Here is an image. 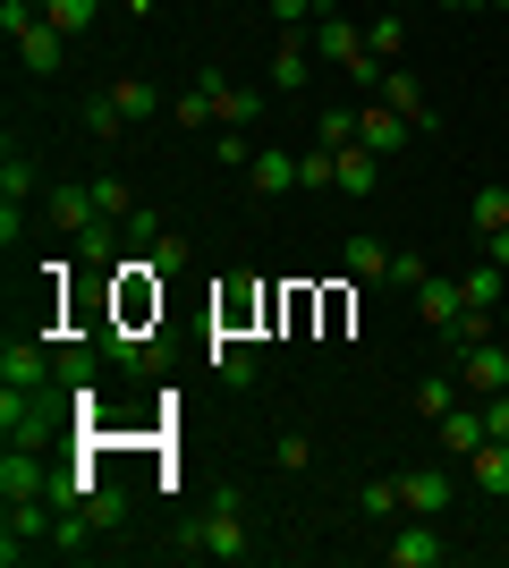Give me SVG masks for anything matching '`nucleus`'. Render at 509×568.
Segmentation results:
<instances>
[{
	"label": "nucleus",
	"mask_w": 509,
	"mask_h": 568,
	"mask_svg": "<svg viewBox=\"0 0 509 568\" xmlns=\"http://www.w3.org/2000/svg\"><path fill=\"white\" fill-rule=\"evenodd\" d=\"M179 551H195V560H230V568H238V560H255V535H246V509H221V500H213V509L195 518V535H187Z\"/></svg>",
	"instance_id": "1"
},
{
	"label": "nucleus",
	"mask_w": 509,
	"mask_h": 568,
	"mask_svg": "<svg viewBox=\"0 0 509 568\" xmlns=\"http://www.w3.org/2000/svg\"><path fill=\"white\" fill-rule=\"evenodd\" d=\"M34 551H51V500H0V560L18 568Z\"/></svg>",
	"instance_id": "2"
},
{
	"label": "nucleus",
	"mask_w": 509,
	"mask_h": 568,
	"mask_svg": "<svg viewBox=\"0 0 509 568\" xmlns=\"http://www.w3.org/2000/svg\"><path fill=\"white\" fill-rule=\"evenodd\" d=\"M306 34H315V51H323V69H348V77H357L365 60H374V51H365V26L348 18V9H339V0H332V9H323L315 26H306Z\"/></svg>",
	"instance_id": "3"
},
{
	"label": "nucleus",
	"mask_w": 509,
	"mask_h": 568,
	"mask_svg": "<svg viewBox=\"0 0 509 568\" xmlns=\"http://www.w3.org/2000/svg\"><path fill=\"white\" fill-rule=\"evenodd\" d=\"M51 425H60V416L43 407V390H18V382H0V442H26V450H43Z\"/></svg>",
	"instance_id": "4"
},
{
	"label": "nucleus",
	"mask_w": 509,
	"mask_h": 568,
	"mask_svg": "<svg viewBox=\"0 0 509 568\" xmlns=\"http://www.w3.org/2000/svg\"><path fill=\"white\" fill-rule=\"evenodd\" d=\"M408 306H416V323H425L434 339H450V332H459V314H467V288L441 281V272H425V281L408 288Z\"/></svg>",
	"instance_id": "5"
},
{
	"label": "nucleus",
	"mask_w": 509,
	"mask_h": 568,
	"mask_svg": "<svg viewBox=\"0 0 509 568\" xmlns=\"http://www.w3.org/2000/svg\"><path fill=\"white\" fill-rule=\"evenodd\" d=\"M195 85H204V102H213V128H255V119H264V85H230L221 69H204Z\"/></svg>",
	"instance_id": "6"
},
{
	"label": "nucleus",
	"mask_w": 509,
	"mask_h": 568,
	"mask_svg": "<svg viewBox=\"0 0 509 568\" xmlns=\"http://www.w3.org/2000/svg\"><path fill=\"white\" fill-rule=\"evenodd\" d=\"M51 493V458L26 442H0V500H43Z\"/></svg>",
	"instance_id": "7"
},
{
	"label": "nucleus",
	"mask_w": 509,
	"mask_h": 568,
	"mask_svg": "<svg viewBox=\"0 0 509 568\" xmlns=\"http://www.w3.org/2000/svg\"><path fill=\"white\" fill-rule=\"evenodd\" d=\"M459 382H467V399H501L509 390V348L501 339H467L459 348Z\"/></svg>",
	"instance_id": "8"
},
{
	"label": "nucleus",
	"mask_w": 509,
	"mask_h": 568,
	"mask_svg": "<svg viewBox=\"0 0 509 568\" xmlns=\"http://www.w3.org/2000/svg\"><path fill=\"white\" fill-rule=\"evenodd\" d=\"M441 551H450V544L434 535V518H408V526H390V535H383L390 568H441Z\"/></svg>",
	"instance_id": "9"
},
{
	"label": "nucleus",
	"mask_w": 509,
	"mask_h": 568,
	"mask_svg": "<svg viewBox=\"0 0 509 568\" xmlns=\"http://www.w3.org/2000/svg\"><path fill=\"white\" fill-rule=\"evenodd\" d=\"M51 374H60V390H69L77 407H94V374H102V348H94V339H60V348H51Z\"/></svg>",
	"instance_id": "10"
},
{
	"label": "nucleus",
	"mask_w": 509,
	"mask_h": 568,
	"mask_svg": "<svg viewBox=\"0 0 509 568\" xmlns=\"http://www.w3.org/2000/svg\"><path fill=\"white\" fill-rule=\"evenodd\" d=\"M315 69H323L315 34H281V51H272V94H306V85H315Z\"/></svg>",
	"instance_id": "11"
},
{
	"label": "nucleus",
	"mask_w": 509,
	"mask_h": 568,
	"mask_svg": "<svg viewBox=\"0 0 509 568\" xmlns=\"http://www.w3.org/2000/svg\"><path fill=\"white\" fill-rule=\"evenodd\" d=\"M383 102H390L399 119H408L416 136H441V111H434V94H425V85H416L408 69H383Z\"/></svg>",
	"instance_id": "12"
},
{
	"label": "nucleus",
	"mask_w": 509,
	"mask_h": 568,
	"mask_svg": "<svg viewBox=\"0 0 509 568\" xmlns=\"http://www.w3.org/2000/svg\"><path fill=\"white\" fill-rule=\"evenodd\" d=\"M408 136H416V128H408L399 111H390L383 94H374V102H357V144H365V153H383V162H390V153H399Z\"/></svg>",
	"instance_id": "13"
},
{
	"label": "nucleus",
	"mask_w": 509,
	"mask_h": 568,
	"mask_svg": "<svg viewBox=\"0 0 509 568\" xmlns=\"http://www.w3.org/2000/svg\"><path fill=\"white\" fill-rule=\"evenodd\" d=\"M136 246H145V272H153V281H179V272L195 263L187 237H179V230H153L145 213H136Z\"/></svg>",
	"instance_id": "14"
},
{
	"label": "nucleus",
	"mask_w": 509,
	"mask_h": 568,
	"mask_svg": "<svg viewBox=\"0 0 509 568\" xmlns=\"http://www.w3.org/2000/svg\"><path fill=\"white\" fill-rule=\"evenodd\" d=\"M399 500H408V518H441V509L459 500V475H441V467H416V475H399Z\"/></svg>",
	"instance_id": "15"
},
{
	"label": "nucleus",
	"mask_w": 509,
	"mask_h": 568,
	"mask_svg": "<svg viewBox=\"0 0 509 568\" xmlns=\"http://www.w3.org/2000/svg\"><path fill=\"white\" fill-rule=\"evenodd\" d=\"M43 221H51V230H60V237H85V230H94V187H43Z\"/></svg>",
	"instance_id": "16"
},
{
	"label": "nucleus",
	"mask_w": 509,
	"mask_h": 568,
	"mask_svg": "<svg viewBox=\"0 0 509 568\" xmlns=\"http://www.w3.org/2000/svg\"><path fill=\"white\" fill-rule=\"evenodd\" d=\"M94 544H102V526H94V509H85V500L51 509V551H60V560H85Z\"/></svg>",
	"instance_id": "17"
},
{
	"label": "nucleus",
	"mask_w": 509,
	"mask_h": 568,
	"mask_svg": "<svg viewBox=\"0 0 509 568\" xmlns=\"http://www.w3.org/2000/svg\"><path fill=\"white\" fill-rule=\"evenodd\" d=\"M434 433H441V450H450V458L467 467V458H476V450L492 442V425H485V399H476V407H450V416H441Z\"/></svg>",
	"instance_id": "18"
},
{
	"label": "nucleus",
	"mask_w": 509,
	"mask_h": 568,
	"mask_svg": "<svg viewBox=\"0 0 509 568\" xmlns=\"http://www.w3.org/2000/svg\"><path fill=\"white\" fill-rule=\"evenodd\" d=\"M0 382H18V390L60 382V374H51V348H43V339H9V348H0Z\"/></svg>",
	"instance_id": "19"
},
{
	"label": "nucleus",
	"mask_w": 509,
	"mask_h": 568,
	"mask_svg": "<svg viewBox=\"0 0 509 568\" xmlns=\"http://www.w3.org/2000/svg\"><path fill=\"white\" fill-rule=\"evenodd\" d=\"M18 60H26V69H34V77H51V69H60V60H69V34H60V26H51V18H34V26H26V34H18Z\"/></svg>",
	"instance_id": "20"
},
{
	"label": "nucleus",
	"mask_w": 509,
	"mask_h": 568,
	"mask_svg": "<svg viewBox=\"0 0 509 568\" xmlns=\"http://www.w3.org/2000/svg\"><path fill=\"white\" fill-rule=\"evenodd\" d=\"M246 187H255V195H289L297 187V153H289V144H264V153L246 162Z\"/></svg>",
	"instance_id": "21"
},
{
	"label": "nucleus",
	"mask_w": 509,
	"mask_h": 568,
	"mask_svg": "<svg viewBox=\"0 0 509 568\" xmlns=\"http://www.w3.org/2000/svg\"><path fill=\"white\" fill-rule=\"evenodd\" d=\"M128 128H136V119L120 111V94H111V85H102V94H85V136H94V144H120Z\"/></svg>",
	"instance_id": "22"
},
{
	"label": "nucleus",
	"mask_w": 509,
	"mask_h": 568,
	"mask_svg": "<svg viewBox=\"0 0 509 568\" xmlns=\"http://www.w3.org/2000/svg\"><path fill=\"white\" fill-rule=\"evenodd\" d=\"M0 204H43V179H34V162H26L18 144L0 153Z\"/></svg>",
	"instance_id": "23"
},
{
	"label": "nucleus",
	"mask_w": 509,
	"mask_h": 568,
	"mask_svg": "<svg viewBox=\"0 0 509 568\" xmlns=\"http://www.w3.org/2000/svg\"><path fill=\"white\" fill-rule=\"evenodd\" d=\"M467 484L492 493V500H509V442H485V450L467 458Z\"/></svg>",
	"instance_id": "24"
},
{
	"label": "nucleus",
	"mask_w": 509,
	"mask_h": 568,
	"mask_svg": "<svg viewBox=\"0 0 509 568\" xmlns=\"http://www.w3.org/2000/svg\"><path fill=\"white\" fill-rule=\"evenodd\" d=\"M357 509H365L374 526L408 518V500H399V475H365V484H357Z\"/></svg>",
	"instance_id": "25"
},
{
	"label": "nucleus",
	"mask_w": 509,
	"mask_h": 568,
	"mask_svg": "<svg viewBox=\"0 0 509 568\" xmlns=\"http://www.w3.org/2000/svg\"><path fill=\"white\" fill-rule=\"evenodd\" d=\"M365 51H374V60H399V51H408V9H374V18H365Z\"/></svg>",
	"instance_id": "26"
},
{
	"label": "nucleus",
	"mask_w": 509,
	"mask_h": 568,
	"mask_svg": "<svg viewBox=\"0 0 509 568\" xmlns=\"http://www.w3.org/2000/svg\"><path fill=\"white\" fill-rule=\"evenodd\" d=\"M213 374L230 390H255V339H213Z\"/></svg>",
	"instance_id": "27"
},
{
	"label": "nucleus",
	"mask_w": 509,
	"mask_h": 568,
	"mask_svg": "<svg viewBox=\"0 0 509 568\" xmlns=\"http://www.w3.org/2000/svg\"><path fill=\"white\" fill-rule=\"evenodd\" d=\"M339 187H348V195H374V187H383V153H365V144H339Z\"/></svg>",
	"instance_id": "28"
},
{
	"label": "nucleus",
	"mask_w": 509,
	"mask_h": 568,
	"mask_svg": "<svg viewBox=\"0 0 509 568\" xmlns=\"http://www.w3.org/2000/svg\"><path fill=\"white\" fill-rule=\"evenodd\" d=\"M43 18H51V26H60V34H69V43H77V34H94L102 0H43Z\"/></svg>",
	"instance_id": "29"
},
{
	"label": "nucleus",
	"mask_w": 509,
	"mask_h": 568,
	"mask_svg": "<svg viewBox=\"0 0 509 568\" xmlns=\"http://www.w3.org/2000/svg\"><path fill=\"white\" fill-rule=\"evenodd\" d=\"M297 187H339V153H332V144L306 136V153H297Z\"/></svg>",
	"instance_id": "30"
},
{
	"label": "nucleus",
	"mask_w": 509,
	"mask_h": 568,
	"mask_svg": "<svg viewBox=\"0 0 509 568\" xmlns=\"http://www.w3.org/2000/svg\"><path fill=\"white\" fill-rule=\"evenodd\" d=\"M85 187H94L102 221H136V187H128V179H85Z\"/></svg>",
	"instance_id": "31"
},
{
	"label": "nucleus",
	"mask_w": 509,
	"mask_h": 568,
	"mask_svg": "<svg viewBox=\"0 0 509 568\" xmlns=\"http://www.w3.org/2000/svg\"><path fill=\"white\" fill-rule=\"evenodd\" d=\"M348 272L357 281H390V246L383 237H348Z\"/></svg>",
	"instance_id": "32"
},
{
	"label": "nucleus",
	"mask_w": 509,
	"mask_h": 568,
	"mask_svg": "<svg viewBox=\"0 0 509 568\" xmlns=\"http://www.w3.org/2000/svg\"><path fill=\"white\" fill-rule=\"evenodd\" d=\"M459 288H467V306H485V314H492V306L509 297V272H501V263H485V272H467Z\"/></svg>",
	"instance_id": "33"
},
{
	"label": "nucleus",
	"mask_w": 509,
	"mask_h": 568,
	"mask_svg": "<svg viewBox=\"0 0 509 568\" xmlns=\"http://www.w3.org/2000/svg\"><path fill=\"white\" fill-rule=\"evenodd\" d=\"M170 119H179L187 136H213V102H204V85H187V94L170 102Z\"/></svg>",
	"instance_id": "34"
},
{
	"label": "nucleus",
	"mask_w": 509,
	"mask_h": 568,
	"mask_svg": "<svg viewBox=\"0 0 509 568\" xmlns=\"http://www.w3.org/2000/svg\"><path fill=\"white\" fill-rule=\"evenodd\" d=\"M459 390H467V382L434 374V382H416V407H425V416H434V425H441V416H450V407H459Z\"/></svg>",
	"instance_id": "35"
},
{
	"label": "nucleus",
	"mask_w": 509,
	"mask_h": 568,
	"mask_svg": "<svg viewBox=\"0 0 509 568\" xmlns=\"http://www.w3.org/2000/svg\"><path fill=\"white\" fill-rule=\"evenodd\" d=\"M315 144H332V153H339V144H357V111H348V102H332V111L315 119Z\"/></svg>",
	"instance_id": "36"
},
{
	"label": "nucleus",
	"mask_w": 509,
	"mask_h": 568,
	"mask_svg": "<svg viewBox=\"0 0 509 568\" xmlns=\"http://www.w3.org/2000/svg\"><path fill=\"white\" fill-rule=\"evenodd\" d=\"M272 9V26H281V34H306V26L323 18V0H264Z\"/></svg>",
	"instance_id": "37"
},
{
	"label": "nucleus",
	"mask_w": 509,
	"mask_h": 568,
	"mask_svg": "<svg viewBox=\"0 0 509 568\" xmlns=\"http://www.w3.org/2000/svg\"><path fill=\"white\" fill-rule=\"evenodd\" d=\"M467 221H476V237L509 230V187H485V195H476V213H467Z\"/></svg>",
	"instance_id": "38"
},
{
	"label": "nucleus",
	"mask_w": 509,
	"mask_h": 568,
	"mask_svg": "<svg viewBox=\"0 0 509 568\" xmlns=\"http://www.w3.org/2000/svg\"><path fill=\"white\" fill-rule=\"evenodd\" d=\"M111 94H120V111H128V119H153V111H162V94H153L145 77H120Z\"/></svg>",
	"instance_id": "39"
},
{
	"label": "nucleus",
	"mask_w": 509,
	"mask_h": 568,
	"mask_svg": "<svg viewBox=\"0 0 509 568\" xmlns=\"http://www.w3.org/2000/svg\"><path fill=\"white\" fill-rule=\"evenodd\" d=\"M272 458H281V475H306V467H315V442H306V433H281Z\"/></svg>",
	"instance_id": "40"
},
{
	"label": "nucleus",
	"mask_w": 509,
	"mask_h": 568,
	"mask_svg": "<svg viewBox=\"0 0 509 568\" xmlns=\"http://www.w3.org/2000/svg\"><path fill=\"white\" fill-rule=\"evenodd\" d=\"M213 153H221V170H246L255 153H264V144L246 136V128H230V136H213Z\"/></svg>",
	"instance_id": "41"
},
{
	"label": "nucleus",
	"mask_w": 509,
	"mask_h": 568,
	"mask_svg": "<svg viewBox=\"0 0 509 568\" xmlns=\"http://www.w3.org/2000/svg\"><path fill=\"white\" fill-rule=\"evenodd\" d=\"M77 246H85V263H94V272H111V255H120V246H111V221H94Z\"/></svg>",
	"instance_id": "42"
},
{
	"label": "nucleus",
	"mask_w": 509,
	"mask_h": 568,
	"mask_svg": "<svg viewBox=\"0 0 509 568\" xmlns=\"http://www.w3.org/2000/svg\"><path fill=\"white\" fill-rule=\"evenodd\" d=\"M425 281V255H399V246H390V288H416Z\"/></svg>",
	"instance_id": "43"
},
{
	"label": "nucleus",
	"mask_w": 509,
	"mask_h": 568,
	"mask_svg": "<svg viewBox=\"0 0 509 568\" xmlns=\"http://www.w3.org/2000/svg\"><path fill=\"white\" fill-rule=\"evenodd\" d=\"M485 246H492V263H501V272H509V230H492Z\"/></svg>",
	"instance_id": "44"
},
{
	"label": "nucleus",
	"mask_w": 509,
	"mask_h": 568,
	"mask_svg": "<svg viewBox=\"0 0 509 568\" xmlns=\"http://www.w3.org/2000/svg\"><path fill=\"white\" fill-rule=\"evenodd\" d=\"M120 9H128V18H153V9H162V0H120Z\"/></svg>",
	"instance_id": "45"
},
{
	"label": "nucleus",
	"mask_w": 509,
	"mask_h": 568,
	"mask_svg": "<svg viewBox=\"0 0 509 568\" xmlns=\"http://www.w3.org/2000/svg\"><path fill=\"white\" fill-rule=\"evenodd\" d=\"M441 9H485V0H441Z\"/></svg>",
	"instance_id": "46"
},
{
	"label": "nucleus",
	"mask_w": 509,
	"mask_h": 568,
	"mask_svg": "<svg viewBox=\"0 0 509 568\" xmlns=\"http://www.w3.org/2000/svg\"><path fill=\"white\" fill-rule=\"evenodd\" d=\"M383 9H408V0H383Z\"/></svg>",
	"instance_id": "47"
},
{
	"label": "nucleus",
	"mask_w": 509,
	"mask_h": 568,
	"mask_svg": "<svg viewBox=\"0 0 509 568\" xmlns=\"http://www.w3.org/2000/svg\"><path fill=\"white\" fill-rule=\"evenodd\" d=\"M485 9H509V0H485Z\"/></svg>",
	"instance_id": "48"
},
{
	"label": "nucleus",
	"mask_w": 509,
	"mask_h": 568,
	"mask_svg": "<svg viewBox=\"0 0 509 568\" xmlns=\"http://www.w3.org/2000/svg\"><path fill=\"white\" fill-rule=\"evenodd\" d=\"M323 9H332V0H323Z\"/></svg>",
	"instance_id": "49"
}]
</instances>
